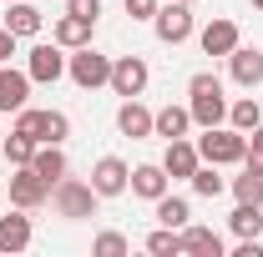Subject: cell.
<instances>
[{
  "instance_id": "6",
  "label": "cell",
  "mask_w": 263,
  "mask_h": 257,
  "mask_svg": "<svg viewBox=\"0 0 263 257\" xmlns=\"http://www.w3.org/2000/svg\"><path fill=\"white\" fill-rule=\"evenodd\" d=\"M152 31H157L162 46H182V40L193 35V5H187V0H167V5H157Z\"/></svg>"
},
{
  "instance_id": "37",
  "label": "cell",
  "mask_w": 263,
  "mask_h": 257,
  "mask_svg": "<svg viewBox=\"0 0 263 257\" xmlns=\"http://www.w3.org/2000/svg\"><path fill=\"white\" fill-rule=\"evenodd\" d=\"M187 5H193V0H187Z\"/></svg>"
},
{
  "instance_id": "29",
  "label": "cell",
  "mask_w": 263,
  "mask_h": 257,
  "mask_svg": "<svg viewBox=\"0 0 263 257\" xmlns=\"http://www.w3.org/2000/svg\"><path fill=\"white\" fill-rule=\"evenodd\" d=\"M91 252L97 257H127L132 242L122 237V232H97V237H91Z\"/></svg>"
},
{
  "instance_id": "23",
  "label": "cell",
  "mask_w": 263,
  "mask_h": 257,
  "mask_svg": "<svg viewBox=\"0 0 263 257\" xmlns=\"http://www.w3.org/2000/svg\"><path fill=\"white\" fill-rule=\"evenodd\" d=\"M152 207H157V222H162V227H177V232H182V227L193 222V207H187L182 197H172V192H162Z\"/></svg>"
},
{
  "instance_id": "14",
  "label": "cell",
  "mask_w": 263,
  "mask_h": 257,
  "mask_svg": "<svg viewBox=\"0 0 263 257\" xmlns=\"http://www.w3.org/2000/svg\"><path fill=\"white\" fill-rule=\"evenodd\" d=\"M228 71H233V81H238L243 91H253V86L263 81V51L258 46H238V51L228 56Z\"/></svg>"
},
{
  "instance_id": "31",
  "label": "cell",
  "mask_w": 263,
  "mask_h": 257,
  "mask_svg": "<svg viewBox=\"0 0 263 257\" xmlns=\"http://www.w3.org/2000/svg\"><path fill=\"white\" fill-rule=\"evenodd\" d=\"M122 5H127V15H132V20H152L162 0H122Z\"/></svg>"
},
{
  "instance_id": "15",
  "label": "cell",
  "mask_w": 263,
  "mask_h": 257,
  "mask_svg": "<svg viewBox=\"0 0 263 257\" xmlns=\"http://www.w3.org/2000/svg\"><path fill=\"white\" fill-rule=\"evenodd\" d=\"M117 131L132 136V141H147V136H152V111H147L137 96H127L122 106H117Z\"/></svg>"
},
{
  "instance_id": "34",
  "label": "cell",
  "mask_w": 263,
  "mask_h": 257,
  "mask_svg": "<svg viewBox=\"0 0 263 257\" xmlns=\"http://www.w3.org/2000/svg\"><path fill=\"white\" fill-rule=\"evenodd\" d=\"M248 152H258V157H263V121L248 131Z\"/></svg>"
},
{
  "instance_id": "7",
  "label": "cell",
  "mask_w": 263,
  "mask_h": 257,
  "mask_svg": "<svg viewBox=\"0 0 263 257\" xmlns=\"http://www.w3.org/2000/svg\"><path fill=\"white\" fill-rule=\"evenodd\" d=\"M26 76H31L35 86H56L66 76V46H31V56H26Z\"/></svg>"
},
{
  "instance_id": "30",
  "label": "cell",
  "mask_w": 263,
  "mask_h": 257,
  "mask_svg": "<svg viewBox=\"0 0 263 257\" xmlns=\"http://www.w3.org/2000/svg\"><path fill=\"white\" fill-rule=\"evenodd\" d=\"M233 197H238V202H258V207H263V177H258V172L233 177Z\"/></svg>"
},
{
  "instance_id": "26",
  "label": "cell",
  "mask_w": 263,
  "mask_h": 257,
  "mask_svg": "<svg viewBox=\"0 0 263 257\" xmlns=\"http://www.w3.org/2000/svg\"><path fill=\"white\" fill-rule=\"evenodd\" d=\"M187 182H193V192H197V197H208V202H213V197H223V192H228V182L218 177V166H213V161H202V166H197V172H193V177H187Z\"/></svg>"
},
{
  "instance_id": "10",
  "label": "cell",
  "mask_w": 263,
  "mask_h": 257,
  "mask_svg": "<svg viewBox=\"0 0 263 257\" xmlns=\"http://www.w3.org/2000/svg\"><path fill=\"white\" fill-rule=\"evenodd\" d=\"M91 187H97V197H122L132 187V166L122 157H101L91 166Z\"/></svg>"
},
{
  "instance_id": "2",
  "label": "cell",
  "mask_w": 263,
  "mask_h": 257,
  "mask_svg": "<svg viewBox=\"0 0 263 257\" xmlns=\"http://www.w3.org/2000/svg\"><path fill=\"white\" fill-rule=\"evenodd\" d=\"M97 187L91 182H76V177H61L56 187H51V207H56V217L66 222H86V217H97Z\"/></svg>"
},
{
  "instance_id": "32",
  "label": "cell",
  "mask_w": 263,
  "mask_h": 257,
  "mask_svg": "<svg viewBox=\"0 0 263 257\" xmlns=\"http://www.w3.org/2000/svg\"><path fill=\"white\" fill-rule=\"evenodd\" d=\"M71 10L86 15V20H101V0H71Z\"/></svg>"
},
{
  "instance_id": "12",
  "label": "cell",
  "mask_w": 263,
  "mask_h": 257,
  "mask_svg": "<svg viewBox=\"0 0 263 257\" xmlns=\"http://www.w3.org/2000/svg\"><path fill=\"white\" fill-rule=\"evenodd\" d=\"M197 166H202V157H197V146L187 141V136H177V141H167V157H162V172L172 177V182H187Z\"/></svg>"
},
{
  "instance_id": "1",
  "label": "cell",
  "mask_w": 263,
  "mask_h": 257,
  "mask_svg": "<svg viewBox=\"0 0 263 257\" xmlns=\"http://www.w3.org/2000/svg\"><path fill=\"white\" fill-rule=\"evenodd\" d=\"M187 111H193V126H223L228 121V96H223V81L213 71H197L187 81Z\"/></svg>"
},
{
  "instance_id": "19",
  "label": "cell",
  "mask_w": 263,
  "mask_h": 257,
  "mask_svg": "<svg viewBox=\"0 0 263 257\" xmlns=\"http://www.w3.org/2000/svg\"><path fill=\"white\" fill-rule=\"evenodd\" d=\"M31 247V217H26V207H15L10 217H0V252H26Z\"/></svg>"
},
{
  "instance_id": "33",
  "label": "cell",
  "mask_w": 263,
  "mask_h": 257,
  "mask_svg": "<svg viewBox=\"0 0 263 257\" xmlns=\"http://www.w3.org/2000/svg\"><path fill=\"white\" fill-rule=\"evenodd\" d=\"M10 56H15V35L0 26V66H10Z\"/></svg>"
},
{
  "instance_id": "5",
  "label": "cell",
  "mask_w": 263,
  "mask_h": 257,
  "mask_svg": "<svg viewBox=\"0 0 263 257\" xmlns=\"http://www.w3.org/2000/svg\"><path fill=\"white\" fill-rule=\"evenodd\" d=\"M66 76H71L81 91H97V86L111 81V56H101L91 46H76V51L66 56Z\"/></svg>"
},
{
  "instance_id": "9",
  "label": "cell",
  "mask_w": 263,
  "mask_h": 257,
  "mask_svg": "<svg viewBox=\"0 0 263 257\" xmlns=\"http://www.w3.org/2000/svg\"><path fill=\"white\" fill-rule=\"evenodd\" d=\"M41 202H51V182H46L35 166H15V177H10V207L35 212Z\"/></svg>"
},
{
  "instance_id": "4",
  "label": "cell",
  "mask_w": 263,
  "mask_h": 257,
  "mask_svg": "<svg viewBox=\"0 0 263 257\" xmlns=\"http://www.w3.org/2000/svg\"><path fill=\"white\" fill-rule=\"evenodd\" d=\"M15 131H26L35 146H41V141H56V146H61L66 136H71V121H66V111H35V106H21V111H15Z\"/></svg>"
},
{
  "instance_id": "17",
  "label": "cell",
  "mask_w": 263,
  "mask_h": 257,
  "mask_svg": "<svg viewBox=\"0 0 263 257\" xmlns=\"http://www.w3.org/2000/svg\"><path fill=\"white\" fill-rule=\"evenodd\" d=\"M187 131H193V111H187V106H172V101H167L162 111H152V136L177 141V136H187Z\"/></svg>"
},
{
  "instance_id": "11",
  "label": "cell",
  "mask_w": 263,
  "mask_h": 257,
  "mask_svg": "<svg viewBox=\"0 0 263 257\" xmlns=\"http://www.w3.org/2000/svg\"><path fill=\"white\" fill-rule=\"evenodd\" d=\"M238 46H243V35H238L233 20L218 15V20H208V26H202V56H223V61H228Z\"/></svg>"
},
{
  "instance_id": "22",
  "label": "cell",
  "mask_w": 263,
  "mask_h": 257,
  "mask_svg": "<svg viewBox=\"0 0 263 257\" xmlns=\"http://www.w3.org/2000/svg\"><path fill=\"white\" fill-rule=\"evenodd\" d=\"M31 166L51 182V187H56V182L66 177V152L56 146V141H41V146H35V157H31Z\"/></svg>"
},
{
  "instance_id": "21",
  "label": "cell",
  "mask_w": 263,
  "mask_h": 257,
  "mask_svg": "<svg viewBox=\"0 0 263 257\" xmlns=\"http://www.w3.org/2000/svg\"><path fill=\"white\" fill-rule=\"evenodd\" d=\"M182 252L187 257H223V237L213 232V227H182Z\"/></svg>"
},
{
  "instance_id": "27",
  "label": "cell",
  "mask_w": 263,
  "mask_h": 257,
  "mask_svg": "<svg viewBox=\"0 0 263 257\" xmlns=\"http://www.w3.org/2000/svg\"><path fill=\"white\" fill-rule=\"evenodd\" d=\"M258 121H263V111H258V101H253V96H243V101H228V126H238L243 136H248V131L258 126Z\"/></svg>"
},
{
  "instance_id": "24",
  "label": "cell",
  "mask_w": 263,
  "mask_h": 257,
  "mask_svg": "<svg viewBox=\"0 0 263 257\" xmlns=\"http://www.w3.org/2000/svg\"><path fill=\"white\" fill-rule=\"evenodd\" d=\"M228 227L238 232V237H258V232H263V207H258V202H238L233 217H228Z\"/></svg>"
},
{
  "instance_id": "28",
  "label": "cell",
  "mask_w": 263,
  "mask_h": 257,
  "mask_svg": "<svg viewBox=\"0 0 263 257\" xmlns=\"http://www.w3.org/2000/svg\"><path fill=\"white\" fill-rule=\"evenodd\" d=\"M147 252H152V257H182V232L157 222V232L147 237Z\"/></svg>"
},
{
  "instance_id": "18",
  "label": "cell",
  "mask_w": 263,
  "mask_h": 257,
  "mask_svg": "<svg viewBox=\"0 0 263 257\" xmlns=\"http://www.w3.org/2000/svg\"><path fill=\"white\" fill-rule=\"evenodd\" d=\"M31 76L26 71H15V66H0V111H21L26 96H31Z\"/></svg>"
},
{
  "instance_id": "25",
  "label": "cell",
  "mask_w": 263,
  "mask_h": 257,
  "mask_svg": "<svg viewBox=\"0 0 263 257\" xmlns=\"http://www.w3.org/2000/svg\"><path fill=\"white\" fill-rule=\"evenodd\" d=\"M0 157L10 161V166H31V157H35V141L26 136V131H15V126H10L5 146H0Z\"/></svg>"
},
{
  "instance_id": "13",
  "label": "cell",
  "mask_w": 263,
  "mask_h": 257,
  "mask_svg": "<svg viewBox=\"0 0 263 257\" xmlns=\"http://www.w3.org/2000/svg\"><path fill=\"white\" fill-rule=\"evenodd\" d=\"M91 31H97V20H86V15L66 10L61 20L51 26V40H56V46H66V51H76V46H91Z\"/></svg>"
},
{
  "instance_id": "35",
  "label": "cell",
  "mask_w": 263,
  "mask_h": 257,
  "mask_svg": "<svg viewBox=\"0 0 263 257\" xmlns=\"http://www.w3.org/2000/svg\"><path fill=\"white\" fill-rule=\"evenodd\" d=\"M253 10H263V0H253Z\"/></svg>"
},
{
  "instance_id": "3",
  "label": "cell",
  "mask_w": 263,
  "mask_h": 257,
  "mask_svg": "<svg viewBox=\"0 0 263 257\" xmlns=\"http://www.w3.org/2000/svg\"><path fill=\"white\" fill-rule=\"evenodd\" d=\"M197 157L213 161V166H233V161L248 157V136L238 126H202V141H197Z\"/></svg>"
},
{
  "instance_id": "20",
  "label": "cell",
  "mask_w": 263,
  "mask_h": 257,
  "mask_svg": "<svg viewBox=\"0 0 263 257\" xmlns=\"http://www.w3.org/2000/svg\"><path fill=\"white\" fill-rule=\"evenodd\" d=\"M167 187H172V177L162 172V161H142V166H132V192H137V197L157 202Z\"/></svg>"
},
{
  "instance_id": "8",
  "label": "cell",
  "mask_w": 263,
  "mask_h": 257,
  "mask_svg": "<svg viewBox=\"0 0 263 257\" xmlns=\"http://www.w3.org/2000/svg\"><path fill=\"white\" fill-rule=\"evenodd\" d=\"M147 81H152V71H147L142 56H117V61H111V81H106V86L127 101V96H142V91H147Z\"/></svg>"
},
{
  "instance_id": "16",
  "label": "cell",
  "mask_w": 263,
  "mask_h": 257,
  "mask_svg": "<svg viewBox=\"0 0 263 257\" xmlns=\"http://www.w3.org/2000/svg\"><path fill=\"white\" fill-rule=\"evenodd\" d=\"M41 26H46V15L35 10L31 0H10V10H5V31L15 35V40H31V35H41Z\"/></svg>"
},
{
  "instance_id": "36",
  "label": "cell",
  "mask_w": 263,
  "mask_h": 257,
  "mask_svg": "<svg viewBox=\"0 0 263 257\" xmlns=\"http://www.w3.org/2000/svg\"><path fill=\"white\" fill-rule=\"evenodd\" d=\"M5 5H10V0H5Z\"/></svg>"
}]
</instances>
